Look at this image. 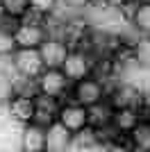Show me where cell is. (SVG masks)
I'll return each instance as SVG.
<instances>
[{
	"label": "cell",
	"instance_id": "cell-11",
	"mask_svg": "<svg viewBox=\"0 0 150 152\" xmlns=\"http://www.w3.org/2000/svg\"><path fill=\"white\" fill-rule=\"evenodd\" d=\"M21 148L25 152H43L46 150V127L32 123L23 129L21 136Z\"/></svg>",
	"mask_w": 150,
	"mask_h": 152
},
{
	"label": "cell",
	"instance_id": "cell-10",
	"mask_svg": "<svg viewBox=\"0 0 150 152\" xmlns=\"http://www.w3.org/2000/svg\"><path fill=\"white\" fill-rule=\"evenodd\" d=\"M14 39L18 48H39L43 43V27L37 23H21L14 30Z\"/></svg>",
	"mask_w": 150,
	"mask_h": 152
},
{
	"label": "cell",
	"instance_id": "cell-3",
	"mask_svg": "<svg viewBox=\"0 0 150 152\" xmlns=\"http://www.w3.org/2000/svg\"><path fill=\"white\" fill-rule=\"evenodd\" d=\"M71 143H73V132L59 118H55L46 127V150L48 152H64L71 148Z\"/></svg>",
	"mask_w": 150,
	"mask_h": 152
},
{
	"label": "cell",
	"instance_id": "cell-13",
	"mask_svg": "<svg viewBox=\"0 0 150 152\" xmlns=\"http://www.w3.org/2000/svg\"><path fill=\"white\" fill-rule=\"evenodd\" d=\"M114 104L118 109H137L141 104V93L130 84H123L114 91Z\"/></svg>",
	"mask_w": 150,
	"mask_h": 152
},
{
	"label": "cell",
	"instance_id": "cell-14",
	"mask_svg": "<svg viewBox=\"0 0 150 152\" xmlns=\"http://www.w3.org/2000/svg\"><path fill=\"white\" fill-rule=\"evenodd\" d=\"M112 123H114V129H116V132L130 134L132 129L139 125V114H137V109H118V111H114Z\"/></svg>",
	"mask_w": 150,
	"mask_h": 152
},
{
	"label": "cell",
	"instance_id": "cell-15",
	"mask_svg": "<svg viewBox=\"0 0 150 152\" xmlns=\"http://www.w3.org/2000/svg\"><path fill=\"white\" fill-rule=\"evenodd\" d=\"M130 134H132V143H134L137 150H150V125L139 123Z\"/></svg>",
	"mask_w": 150,
	"mask_h": 152
},
{
	"label": "cell",
	"instance_id": "cell-25",
	"mask_svg": "<svg viewBox=\"0 0 150 152\" xmlns=\"http://www.w3.org/2000/svg\"><path fill=\"white\" fill-rule=\"evenodd\" d=\"M139 2H146V5H150V0H139Z\"/></svg>",
	"mask_w": 150,
	"mask_h": 152
},
{
	"label": "cell",
	"instance_id": "cell-24",
	"mask_svg": "<svg viewBox=\"0 0 150 152\" xmlns=\"http://www.w3.org/2000/svg\"><path fill=\"white\" fill-rule=\"evenodd\" d=\"M7 16V12H5V7H2V0H0V20Z\"/></svg>",
	"mask_w": 150,
	"mask_h": 152
},
{
	"label": "cell",
	"instance_id": "cell-9",
	"mask_svg": "<svg viewBox=\"0 0 150 152\" xmlns=\"http://www.w3.org/2000/svg\"><path fill=\"white\" fill-rule=\"evenodd\" d=\"M62 70H64V75L68 77L71 82H80V80L89 77L91 64H89V59L84 57L82 52H68L66 61L62 64Z\"/></svg>",
	"mask_w": 150,
	"mask_h": 152
},
{
	"label": "cell",
	"instance_id": "cell-4",
	"mask_svg": "<svg viewBox=\"0 0 150 152\" xmlns=\"http://www.w3.org/2000/svg\"><path fill=\"white\" fill-rule=\"evenodd\" d=\"M34 104H37V111H34V121L32 123H37L41 127H48L59 116V98H52V95H46L39 91L34 95Z\"/></svg>",
	"mask_w": 150,
	"mask_h": 152
},
{
	"label": "cell",
	"instance_id": "cell-1",
	"mask_svg": "<svg viewBox=\"0 0 150 152\" xmlns=\"http://www.w3.org/2000/svg\"><path fill=\"white\" fill-rule=\"evenodd\" d=\"M14 68L23 80H39V75L46 70L43 59L39 55V48H18L12 55Z\"/></svg>",
	"mask_w": 150,
	"mask_h": 152
},
{
	"label": "cell",
	"instance_id": "cell-2",
	"mask_svg": "<svg viewBox=\"0 0 150 152\" xmlns=\"http://www.w3.org/2000/svg\"><path fill=\"white\" fill-rule=\"evenodd\" d=\"M68 77L64 75L62 68H48L39 75V91L52 98H64L68 93Z\"/></svg>",
	"mask_w": 150,
	"mask_h": 152
},
{
	"label": "cell",
	"instance_id": "cell-16",
	"mask_svg": "<svg viewBox=\"0 0 150 152\" xmlns=\"http://www.w3.org/2000/svg\"><path fill=\"white\" fill-rule=\"evenodd\" d=\"M16 50H18V43H16V39H14V32L0 25V57L14 55Z\"/></svg>",
	"mask_w": 150,
	"mask_h": 152
},
{
	"label": "cell",
	"instance_id": "cell-21",
	"mask_svg": "<svg viewBox=\"0 0 150 152\" xmlns=\"http://www.w3.org/2000/svg\"><path fill=\"white\" fill-rule=\"evenodd\" d=\"M52 7H55V0H30V9L41 14H48Z\"/></svg>",
	"mask_w": 150,
	"mask_h": 152
},
{
	"label": "cell",
	"instance_id": "cell-5",
	"mask_svg": "<svg viewBox=\"0 0 150 152\" xmlns=\"http://www.w3.org/2000/svg\"><path fill=\"white\" fill-rule=\"evenodd\" d=\"M39 55L43 59L46 68H62V64L68 57V48L64 41L57 39H43V43L39 45Z\"/></svg>",
	"mask_w": 150,
	"mask_h": 152
},
{
	"label": "cell",
	"instance_id": "cell-18",
	"mask_svg": "<svg viewBox=\"0 0 150 152\" xmlns=\"http://www.w3.org/2000/svg\"><path fill=\"white\" fill-rule=\"evenodd\" d=\"M134 25L141 32H150V5L141 2L137 7V12H134Z\"/></svg>",
	"mask_w": 150,
	"mask_h": 152
},
{
	"label": "cell",
	"instance_id": "cell-19",
	"mask_svg": "<svg viewBox=\"0 0 150 152\" xmlns=\"http://www.w3.org/2000/svg\"><path fill=\"white\" fill-rule=\"evenodd\" d=\"M137 61L143 66V68H150V39H143V41H139L137 45Z\"/></svg>",
	"mask_w": 150,
	"mask_h": 152
},
{
	"label": "cell",
	"instance_id": "cell-6",
	"mask_svg": "<svg viewBox=\"0 0 150 152\" xmlns=\"http://www.w3.org/2000/svg\"><path fill=\"white\" fill-rule=\"evenodd\" d=\"M102 93H105V91H102V84H100L98 80H93V77H84L80 82H75V89H73L75 102H80L84 107L102 100Z\"/></svg>",
	"mask_w": 150,
	"mask_h": 152
},
{
	"label": "cell",
	"instance_id": "cell-22",
	"mask_svg": "<svg viewBox=\"0 0 150 152\" xmlns=\"http://www.w3.org/2000/svg\"><path fill=\"white\" fill-rule=\"evenodd\" d=\"M68 7H84V5H89V0H64Z\"/></svg>",
	"mask_w": 150,
	"mask_h": 152
},
{
	"label": "cell",
	"instance_id": "cell-7",
	"mask_svg": "<svg viewBox=\"0 0 150 152\" xmlns=\"http://www.w3.org/2000/svg\"><path fill=\"white\" fill-rule=\"evenodd\" d=\"M57 118L75 134V132H80L82 127H87V107L73 100L71 104L59 107V116H57Z\"/></svg>",
	"mask_w": 150,
	"mask_h": 152
},
{
	"label": "cell",
	"instance_id": "cell-20",
	"mask_svg": "<svg viewBox=\"0 0 150 152\" xmlns=\"http://www.w3.org/2000/svg\"><path fill=\"white\" fill-rule=\"evenodd\" d=\"M12 93H14V82L5 75V73H0V102L9 100Z\"/></svg>",
	"mask_w": 150,
	"mask_h": 152
},
{
	"label": "cell",
	"instance_id": "cell-23",
	"mask_svg": "<svg viewBox=\"0 0 150 152\" xmlns=\"http://www.w3.org/2000/svg\"><path fill=\"white\" fill-rule=\"evenodd\" d=\"M112 7H125V5H130L132 0H107Z\"/></svg>",
	"mask_w": 150,
	"mask_h": 152
},
{
	"label": "cell",
	"instance_id": "cell-12",
	"mask_svg": "<svg viewBox=\"0 0 150 152\" xmlns=\"http://www.w3.org/2000/svg\"><path fill=\"white\" fill-rule=\"evenodd\" d=\"M112 116H114L112 107L98 100L87 107V125H91L93 129H105L112 123Z\"/></svg>",
	"mask_w": 150,
	"mask_h": 152
},
{
	"label": "cell",
	"instance_id": "cell-8",
	"mask_svg": "<svg viewBox=\"0 0 150 152\" xmlns=\"http://www.w3.org/2000/svg\"><path fill=\"white\" fill-rule=\"evenodd\" d=\"M9 116H12V121L21 123V125H25V123H32L34 121V111H37V104H34V98H30V95H16V98H12V102H9Z\"/></svg>",
	"mask_w": 150,
	"mask_h": 152
},
{
	"label": "cell",
	"instance_id": "cell-17",
	"mask_svg": "<svg viewBox=\"0 0 150 152\" xmlns=\"http://www.w3.org/2000/svg\"><path fill=\"white\" fill-rule=\"evenodd\" d=\"M2 7H5L7 16H14V18H23L25 12L30 9V0H2Z\"/></svg>",
	"mask_w": 150,
	"mask_h": 152
}]
</instances>
